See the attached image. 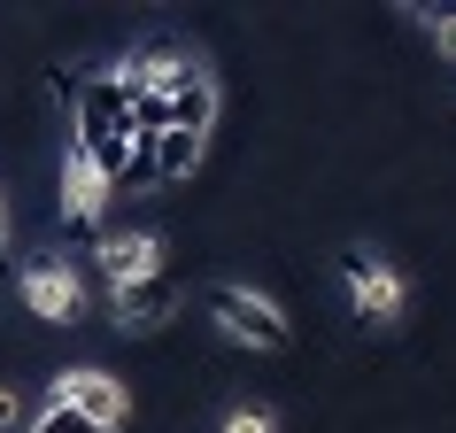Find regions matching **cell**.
I'll return each mask as SVG.
<instances>
[{"label": "cell", "instance_id": "6da1fadb", "mask_svg": "<svg viewBox=\"0 0 456 433\" xmlns=\"http://www.w3.org/2000/svg\"><path fill=\"white\" fill-rule=\"evenodd\" d=\"M340 287H348L356 325H371V333H395V325H403V310H410L403 264H387V256H371V248H348V256H340Z\"/></svg>", "mask_w": 456, "mask_h": 433}, {"label": "cell", "instance_id": "7a4b0ae2", "mask_svg": "<svg viewBox=\"0 0 456 433\" xmlns=\"http://www.w3.org/2000/svg\"><path fill=\"white\" fill-rule=\"evenodd\" d=\"M209 302V317H216V333L224 340H240V348H294V325H287V310L271 302V294H248V287H209L201 294Z\"/></svg>", "mask_w": 456, "mask_h": 433}, {"label": "cell", "instance_id": "3957f363", "mask_svg": "<svg viewBox=\"0 0 456 433\" xmlns=\"http://www.w3.org/2000/svg\"><path fill=\"white\" fill-rule=\"evenodd\" d=\"M47 403H54V410H77L94 433H117L124 418H132V395H124V380H109L101 364H70V372L47 387Z\"/></svg>", "mask_w": 456, "mask_h": 433}, {"label": "cell", "instance_id": "277c9868", "mask_svg": "<svg viewBox=\"0 0 456 433\" xmlns=\"http://www.w3.org/2000/svg\"><path fill=\"white\" fill-rule=\"evenodd\" d=\"M16 294H24V310H31V317H47V325H70V317L86 310V271L62 264V256H39V264H24Z\"/></svg>", "mask_w": 456, "mask_h": 433}, {"label": "cell", "instance_id": "5b68a950", "mask_svg": "<svg viewBox=\"0 0 456 433\" xmlns=\"http://www.w3.org/2000/svg\"><path fill=\"white\" fill-rule=\"evenodd\" d=\"M94 264H101V279H109V294L147 287V279H163V233H101Z\"/></svg>", "mask_w": 456, "mask_h": 433}, {"label": "cell", "instance_id": "8992f818", "mask_svg": "<svg viewBox=\"0 0 456 433\" xmlns=\"http://www.w3.org/2000/svg\"><path fill=\"white\" fill-rule=\"evenodd\" d=\"M109 201H117V186H109V170L86 155V147H62V216L70 225H101L109 216Z\"/></svg>", "mask_w": 456, "mask_h": 433}, {"label": "cell", "instance_id": "52a82bcc", "mask_svg": "<svg viewBox=\"0 0 456 433\" xmlns=\"http://www.w3.org/2000/svg\"><path fill=\"white\" fill-rule=\"evenodd\" d=\"M178 302H186V287L178 279H147V287H124V294H109V310H117V333H155V325H170L178 317Z\"/></svg>", "mask_w": 456, "mask_h": 433}, {"label": "cell", "instance_id": "ba28073f", "mask_svg": "<svg viewBox=\"0 0 456 433\" xmlns=\"http://www.w3.org/2000/svg\"><path fill=\"white\" fill-rule=\"evenodd\" d=\"M216 124V78H201V62H193L178 86L163 94V132H186V140H209Z\"/></svg>", "mask_w": 456, "mask_h": 433}, {"label": "cell", "instance_id": "9c48e42d", "mask_svg": "<svg viewBox=\"0 0 456 433\" xmlns=\"http://www.w3.org/2000/svg\"><path fill=\"white\" fill-rule=\"evenodd\" d=\"M193 170H201V140L163 132V140H155V186H178V178H193Z\"/></svg>", "mask_w": 456, "mask_h": 433}, {"label": "cell", "instance_id": "30bf717a", "mask_svg": "<svg viewBox=\"0 0 456 433\" xmlns=\"http://www.w3.org/2000/svg\"><path fill=\"white\" fill-rule=\"evenodd\" d=\"M216 433H279V410L240 403V410H224V426H216Z\"/></svg>", "mask_w": 456, "mask_h": 433}, {"label": "cell", "instance_id": "8fae6325", "mask_svg": "<svg viewBox=\"0 0 456 433\" xmlns=\"http://www.w3.org/2000/svg\"><path fill=\"white\" fill-rule=\"evenodd\" d=\"M24 433H94V426H86L77 410H54V403H47V410H39V418H31Z\"/></svg>", "mask_w": 456, "mask_h": 433}, {"label": "cell", "instance_id": "7c38bea8", "mask_svg": "<svg viewBox=\"0 0 456 433\" xmlns=\"http://www.w3.org/2000/svg\"><path fill=\"white\" fill-rule=\"evenodd\" d=\"M31 426V403H24V387H0V433H16Z\"/></svg>", "mask_w": 456, "mask_h": 433}, {"label": "cell", "instance_id": "4fadbf2b", "mask_svg": "<svg viewBox=\"0 0 456 433\" xmlns=\"http://www.w3.org/2000/svg\"><path fill=\"white\" fill-rule=\"evenodd\" d=\"M0 248H8V201H0Z\"/></svg>", "mask_w": 456, "mask_h": 433}]
</instances>
